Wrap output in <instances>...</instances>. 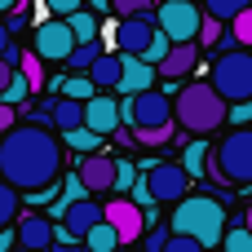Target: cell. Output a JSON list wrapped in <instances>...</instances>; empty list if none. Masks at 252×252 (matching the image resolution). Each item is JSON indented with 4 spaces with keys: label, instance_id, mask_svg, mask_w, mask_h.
Instances as JSON below:
<instances>
[{
    "label": "cell",
    "instance_id": "44",
    "mask_svg": "<svg viewBox=\"0 0 252 252\" xmlns=\"http://www.w3.org/2000/svg\"><path fill=\"white\" fill-rule=\"evenodd\" d=\"M9 128H13V106H4V102H0V137H4Z\"/></svg>",
    "mask_w": 252,
    "mask_h": 252
},
{
    "label": "cell",
    "instance_id": "3",
    "mask_svg": "<svg viewBox=\"0 0 252 252\" xmlns=\"http://www.w3.org/2000/svg\"><path fill=\"white\" fill-rule=\"evenodd\" d=\"M173 120H177L186 133L208 137L213 128H221V124H226V102L213 93V84H208V80H199V84L177 89V97H173Z\"/></svg>",
    "mask_w": 252,
    "mask_h": 252
},
{
    "label": "cell",
    "instance_id": "37",
    "mask_svg": "<svg viewBox=\"0 0 252 252\" xmlns=\"http://www.w3.org/2000/svg\"><path fill=\"white\" fill-rule=\"evenodd\" d=\"M252 120V102H226V124H248Z\"/></svg>",
    "mask_w": 252,
    "mask_h": 252
},
{
    "label": "cell",
    "instance_id": "39",
    "mask_svg": "<svg viewBox=\"0 0 252 252\" xmlns=\"http://www.w3.org/2000/svg\"><path fill=\"white\" fill-rule=\"evenodd\" d=\"M164 252H208V248H199V244H195V239H186V235H168Z\"/></svg>",
    "mask_w": 252,
    "mask_h": 252
},
{
    "label": "cell",
    "instance_id": "29",
    "mask_svg": "<svg viewBox=\"0 0 252 252\" xmlns=\"http://www.w3.org/2000/svg\"><path fill=\"white\" fill-rule=\"evenodd\" d=\"M252 0H204V13L208 18H217V22H230L239 9H248Z\"/></svg>",
    "mask_w": 252,
    "mask_h": 252
},
{
    "label": "cell",
    "instance_id": "24",
    "mask_svg": "<svg viewBox=\"0 0 252 252\" xmlns=\"http://www.w3.org/2000/svg\"><path fill=\"white\" fill-rule=\"evenodd\" d=\"M97 53H102V44H97V40H80V44H71V53H66L62 62H66L71 71H89V62H93Z\"/></svg>",
    "mask_w": 252,
    "mask_h": 252
},
{
    "label": "cell",
    "instance_id": "20",
    "mask_svg": "<svg viewBox=\"0 0 252 252\" xmlns=\"http://www.w3.org/2000/svg\"><path fill=\"white\" fill-rule=\"evenodd\" d=\"M13 62H18V75L27 80V89H31V93H40V89L49 84V75H44V62H40L35 53H22V49H18V58H13Z\"/></svg>",
    "mask_w": 252,
    "mask_h": 252
},
{
    "label": "cell",
    "instance_id": "23",
    "mask_svg": "<svg viewBox=\"0 0 252 252\" xmlns=\"http://www.w3.org/2000/svg\"><path fill=\"white\" fill-rule=\"evenodd\" d=\"M221 252H252V230L244 226V221H226V230H221V244H217Z\"/></svg>",
    "mask_w": 252,
    "mask_h": 252
},
{
    "label": "cell",
    "instance_id": "8",
    "mask_svg": "<svg viewBox=\"0 0 252 252\" xmlns=\"http://www.w3.org/2000/svg\"><path fill=\"white\" fill-rule=\"evenodd\" d=\"M142 182H146V195H151L155 204H177V199L190 190V177H186V168H182V164H173V159H159V164H151V173H146Z\"/></svg>",
    "mask_w": 252,
    "mask_h": 252
},
{
    "label": "cell",
    "instance_id": "11",
    "mask_svg": "<svg viewBox=\"0 0 252 252\" xmlns=\"http://www.w3.org/2000/svg\"><path fill=\"white\" fill-rule=\"evenodd\" d=\"M102 221L115 230V239H120V244H137V239H142V230H146L142 208H137L133 199H111V204L102 208Z\"/></svg>",
    "mask_w": 252,
    "mask_h": 252
},
{
    "label": "cell",
    "instance_id": "45",
    "mask_svg": "<svg viewBox=\"0 0 252 252\" xmlns=\"http://www.w3.org/2000/svg\"><path fill=\"white\" fill-rule=\"evenodd\" d=\"M13 248V230H9V226H0V252H9Z\"/></svg>",
    "mask_w": 252,
    "mask_h": 252
},
{
    "label": "cell",
    "instance_id": "1",
    "mask_svg": "<svg viewBox=\"0 0 252 252\" xmlns=\"http://www.w3.org/2000/svg\"><path fill=\"white\" fill-rule=\"evenodd\" d=\"M0 177L13 190H44L62 177V137L44 124H13L0 137Z\"/></svg>",
    "mask_w": 252,
    "mask_h": 252
},
{
    "label": "cell",
    "instance_id": "48",
    "mask_svg": "<svg viewBox=\"0 0 252 252\" xmlns=\"http://www.w3.org/2000/svg\"><path fill=\"white\" fill-rule=\"evenodd\" d=\"M9 9H18V0H0V13H9Z\"/></svg>",
    "mask_w": 252,
    "mask_h": 252
},
{
    "label": "cell",
    "instance_id": "40",
    "mask_svg": "<svg viewBox=\"0 0 252 252\" xmlns=\"http://www.w3.org/2000/svg\"><path fill=\"white\" fill-rule=\"evenodd\" d=\"M62 190H66V195H62V208H66V204H71V199H84V195H89V190H84V186H80V177H75V173H71V177H66V182H62Z\"/></svg>",
    "mask_w": 252,
    "mask_h": 252
},
{
    "label": "cell",
    "instance_id": "41",
    "mask_svg": "<svg viewBox=\"0 0 252 252\" xmlns=\"http://www.w3.org/2000/svg\"><path fill=\"white\" fill-rule=\"evenodd\" d=\"M164 244H168V230H146L142 252H164Z\"/></svg>",
    "mask_w": 252,
    "mask_h": 252
},
{
    "label": "cell",
    "instance_id": "43",
    "mask_svg": "<svg viewBox=\"0 0 252 252\" xmlns=\"http://www.w3.org/2000/svg\"><path fill=\"white\" fill-rule=\"evenodd\" d=\"M44 252H84V244H80V239H53Z\"/></svg>",
    "mask_w": 252,
    "mask_h": 252
},
{
    "label": "cell",
    "instance_id": "16",
    "mask_svg": "<svg viewBox=\"0 0 252 252\" xmlns=\"http://www.w3.org/2000/svg\"><path fill=\"white\" fill-rule=\"evenodd\" d=\"M195 66H199V44H195V40L168 44V53L155 62V71H159V75H168V80H182V75H190Z\"/></svg>",
    "mask_w": 252,
    "mask_h": 252
},
{
    "label": "cell",
    "instance_id": "27",
    "mask_svg": "<svg viewBox=\"0 0 252 252\" xmlns=\"http://www.w3.org/2000/svg\"><path fill=\"white\" fill-rule=\"evenodd\" d=\"M62 142H66L71 151H80V155H89V151H97V146H102V137H97L93 128H84V124H80V128H71V133H62Z\"/></svg>",
    "mask_w": 252,
    "mask_h": 252
},
{
    "label": "cell",
    "instance_id": "7",
    "mask_svg": "<svg viewBox=\"0 0 252 252\" xmlns=\"http://www.w3.org/2000/svg\"><path fill=\"white\" fill-rule=\"evenodd\" d=\"M151 18H155V27H159L173 44H182V40H195L204 9H199L195 0H159V9H155Z\"/></svg>",
    "mask_w": 252,
    "mask_h": 252
},
{
    "label": "cell",
    "instance_id": "14",
    "mask_svg": "<svg viewBox=\"0 0 252 252\" xmlns=\"http://www.w3.org/2000/svg\"><path fill=\"white\" fill-rule=\"evenodd\" d=\"M97 221H102V204L84 195V199H71V204L62 208V226H58V230H62L66 239H84V230L97 226Z\"/></svg>",
    "mask_w": 252,
    "mask_h": 252
},
{
    "label": "cell",
    "instance_id": "32",
    "mask_svg": "<svg viewBox=\"0 0 252 252\" xmlns=\"http://www.w3.org/2000/svg\"><path fill=\"white\" fill-rule=\"evenodd\" d=\"M27 93H31V89H27V80L13 71V75H9V84L0 89V102H4V106H22V102H27Z\"/></svg>",
    "mask_w": 252,
    "mask_h": 252
},
{
    "label": "cell",
    "instance_id": "22",
    "mask_svg": "<svg viewBox=\"0 0 252 252\" xmlns=\"http://www.w3.org/2000/svg\"><path fill=\"white\" fill-rule=\"evenodd\" d=\"M66 27H71V40L80 44V40H97V18L80 4L75 13H66Z\"/></svg>",
    "mask_w": 252,
    "mask_h": 252
},
{
    "label": "cell",
    "instance_id": "19",
    "mask_svg": "<svg viewBox=\"0 0 252 252\" xmlns=\"http://www.w3.org/2000/svg\"><path fill=\"white\" fill-rule=\"evenodd\" d=\"M49 124H58V133H71V128H80V124H84V102H71V97L53 102V111H49Z\"/></svg>",
    "mask_w": 252,
    "mask_h": 252
},
{
    "label": "cell",
    "instance_id": "36",
    "mask_svg": "<svg viewBox=\"0 0 252 252\" xmlns=\"http://www.w3.org/2000/svg\"><path fill=\"white\" fill-rule=\"evenodd\" d=\"M133 137H137L142 146H164V142L173 137V124H168V128H137Z\"/></svg>",
    "mask_w": 252,
    "mask_h": 252
},
{
    "label": "cell",
    "instance_id": "2",
    "mask_svg": "<svg viewBox=\"0 0 252 252\" xmlns=\"http://www.w3.org/2000/svg\"><path fill=\"white\" fill-rule=\"evenodd\" d=\"M221 230H226V204L213 199V195H182L173 204V217H168V235H186L195 239L199 248H217L221 244Z\"/></svg>",
    "mask_w": 252,
    "mask_h": 252
},
{
    "label": "cell",
    "instance_id": "12",
    "mask_svg": "<svg viewBox=\"0 0 252 252\" xmlns=\"http://www.w3.org/2000/svg\"><path fill=\"white\" fill-rule=\"evenodd\" d=\"M13 244H22L27 252H44L53 244V221L44 213H22L13 217Z\"/></svg>",
    "mask_w": 252,
    "mask_h": 252
},
{
    "label": "cell",
    "instance_id": "42",
    "mask_svg": "<svg viewBox=\"0 0 252 252\" xmlns=\"http://www.w3.org/2000/svg\"><path fill=\"white\" fill-rule=\"evenodd\" d=\"M0 58H4V62H13V58H18V49H13V35L4 31V22H0Z\"/></svg>",
    "mask_w": 252,
    "mask_h": 252
},
{
    "label": "cell",
    "instance_id": "26",
    "mask_svg": "<svg viewBox=\"0 0 252 252\" xmlns=\"http://www.w3.org/2000/svg\"><path fill=\"white\" fill-rule=\"evenodd\" d=\"M22 213V195L0 177V226H13V217Z\"/></svg>",
    "mask_w": 252,
    "mask_h": 252
},
{
    "label": "cell",
    "instance_id": "15",
    "mask_svg": "<svg viewBox=\"0 0 252 252\" xmlns=\"http://www.w3.org/2000/svg\"><path fill=\"white\" fill-rule=\"evenodd\" d=\"M151 84H155V66H146L137 53H120V80H115V93L133 97V93H142V89H151Z\"/></svg>",
    "mask_w": 252,
    "mask_h": 252
},
{
    "label": "cell",
    "instance_id": "21",
    "mask_svg": "<svg viewBox=\"0 0 252 252\" xmlns=\"http://www.w3.org/2000/svg\"><path fill=\"white\" fill-rule=\"evenodd\" d=\"M80 244H84V252H115V248H120V239H115V230H111L106 221H97V226H89Z\"/></svg>",
    "mask_w": 252,
    "mask_h": 252
},
{
    "label": "cell",
    "instance_id": "38",
    "mask_svg": "<svg viewBox=\"0 0 252 252\" xmlns=\"http://www.w3.org/2000/svg\"><path fill=\"white\" fill-rule=\"evenodd\" d=\"M84 0H44V13L49 18H66V13H75Z\"/></svg>",
    "mask_w": 252,
    "mask_h": 252
},
{
    "label": "cell",
    "instance_id": "10",
    "mask_svg": "<svg viewBox=\"0 0 252 252\" xmlns=\"http://www.w3.org/2000/svg\"><path fill=\"white\" fill-rule=\"evenodd\" d=\"M75 177H80V186H84L89 195H111V182H115V155H111V151H89V155L80 159Z\"/></svg>",
    "mask_w": 252,
    "mask_h": 252
},
{
    "label": "cell",
    "instance_id": "9",
    "mask_svg": "<svg viewBox=\"0 0 252 252\" xmlns=\"http://www.w3.org/2000/svg\"><path fill=\"white\" fill-rule=\"evenodd\" d=\"M71 27H66V18H44V22H35V31H31V53L40 58V62H62L66 53H71Z\"/></svg>",
    "mask_w": 252,
    "mask_h": 252
},
{
    "label": "cell",
    "instance_id": "6",
    "mask_svg": "<svg viewBox=\"0 0 252 252\" xmlns=\"http://www.w3.org/2000/svg\"><path fill=\"white\" fill-rule=\"evenodd\" d=\"M120 120H128V124H137V128H168V124H173V97L151 84V89L133 93V97L120 106Z\"/></svg>",
    "mask_w": 252,
    "mask_h": 252
},
{
    "label": "cell",
    "instance_id": "18",
    "mask_svg": "<svg viewBox=\"0 0 252 252\" xmlns=\"http://www.w3.org/2000/svg\"><path fill=\"white\" fill-rule=\"evenodd\" d=\"M89 80H93V89L97 93H115V80H120V53H97L93 62H89V71H84Z\"/></svg>",
    "mask_w": 252,
    "mask_h": 252
},
{
    "label": "cell",
    "instance_id": "28",
    "mask_svg": "<svg viewBox=\"0 0 252 252\" xmlns=\"http://www.w3.org/2000/svg\"><path fill=\"white\" fill-rule=\"evenodd\" d=\"M230 44H239V49H248V44H252V4H248V9H239V13L230 18Z\"/></svg>",
    "mask_w": 252,
    "mask_h": 252
},
{
    "label": "cell",
    "instance_id": "31",
    "mask_svg": "<svg viewBox=\"0 0 252 252\" xmlns=\"http://www.w3.org/2000/svg\"><path fill=\"white\" fill-rule=\"evenodd\" d=\"M168 44H173V40H168V35H164V31H159V27H155V35H151V40H146V49H142V53H137V58H142V62H146V66H155V62H159V58H164V53H168Z\"/></svg>",
    "mask_w": 252,
    "mask_h": 252
},
{
    "label": "cell",
    "instance_id": "46",
    "mask_svg": "<svg viewBox=\"0 0 252 252\" xmlns=\"http://www.w3.org/2000/svg\"><path fill=\"white\" fill-rule=\"evenodd\" d=\"M9 75H13V62H4V58H0V89L9 84Z\"/></svg>",
    "mask_w": 252,
    "mask_h": 252
},
{
    "label": "cell",
    "instance_id": "25",
    "mask_svg": "<svg viewBox=\"0 0 252 252\" xmlns=\"http://www.w3.org/2000/svg\"><path fill=\"white\" fill-rule=\"evenodd\" d=\"M182 168H186V177H199V173L208 168V142H204V137L186 146V155H182Z\"/></svg>",
    "mask_w": 252,
    "mask_h": 252
},
{
    "label": "cell",
    "instance_id": "5",
    "mask_svg": "<svg viewBox=\"0 0 252 252\" xmlns=\"http://www.w3.org/2000/svg\"><path fill=\"white\" fill-rule=\"evenodd\" d=\"M208 84L221 102H252V53H221Z\"/></svg>",
    "mask_w": 252,
    "mask_h": 252
},
{
    "label": "cell",
    "instance_id": "17",
    "mask_svg": "<svg viewBox=\"0 0 252 252\" xmlns=\"http://www.w3.org/2000/svg\"><path fill=\"white\" fill-rule=\"evenodd\" d=\"M120 124V106L111 102V93H93L84 102V128H93L97 137H111Z\"/></svg>",
    "mask_w": 252,
    "mask_h": 252
},
{
    "label": "cell",
    "instance_id": "4",
    "mask_svg": "<svg viewBox=\"0 0 252 252\" xmlns=\"http://www.w3.org/2000/svg\"><path fill=\"white\" fill-rule=\"evenodd\" d=\"M204 173H213L230 186H248L252 182V133L248 128H235L217 146H208V168Z\"/></svg>",
    "mask_w": 252,
    "mask_h": 252
},
{
    "label": "cell",
    "instance_id": "34",
    "mask_svg": "<svg viewBox=\"0 0 252 252\" xmlns=\"http://www.w3.org/2000/svg\"><path fill=\"white\" fill-rule=\"evenodd\" d=\"M217 40H221V22L204 13L199 18V31H195V44H217Z\"/></svg>",
    "mask_w": 252,
    "mask_h": 252
},
{
    "label": "cell",
    "instance_id": "30",
    "mask_svg": "<svg viewBox=\"0 0 252 252\" xmlns=\"http://www.w3.org/2000/svg\"><path fill=\"white\" fill-rule=\"evenodd\" d=\"M62 93H66L71 102H89L97 89H93V80H89V75H80V71H75L71 80H62Z\"/></svg>",
    "mask_w": 252,
    "mask_h": 252
},
{
    "label": "cell",
    "instance_id": "33",
    "mask_svg": "<svg viewBox=\"0 0 252 252\" xmlns=\"http://www.w3.org/2000/svg\"><path fill=\"white\" fill-rule=\"evenodd\" d=\"M133 182H137V168H133L128 159H115V182H111V195H124Z\"/></svg>",
    "mask_w": 252,
    "mask_h": 252
},
{
    "label": "cell",
    "instance_id": "35",
    "mask_svg": "<svg viewBox=\"0 0 252 252\" xmlns=\"http://www.w3.org/2000/svg\"><path fill=\"white\" fill-rule=\"evenodd\" d=\"M106 9H115L120 18H133V13H151V0H106Z\"/></svg>",
    "mask_w": 252,
    "mask_h": 252
},
{
    "label": "cell",
    "instance_id": "47",
    "mask_svg": "<svg viewBox=\"0 0 252 252\" xmlns=\"http://www.w3.org/2000/svg\"><path fill=\"white\" fill-rule=\"evenodd\" d=\"M84 4H89V13H102L106 9V0H84Z\"/></svg>",
    "mask_w": 252,
    "mask_h": 252
},
{
    "label": "cell",
    "instance_id": "13",
    "mask_svg": "<svg viewBox=\"0 0 252 252\" xmlns=\"http://www.w3.org/2000/svg\"><path fill=\"white\" fill-rule=\"evenodd\" d=\"M151 35H155V18H151V13H133V18H124V22L111 31V40H115L120 53H142Z\"/></svg>",
    "mask_w": 252,
    "mask_h": 252
}]
</instances>
